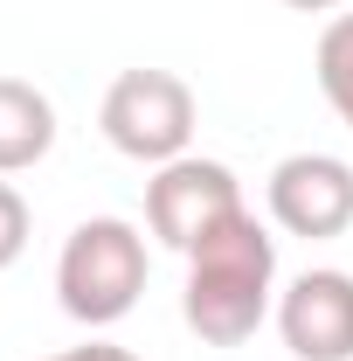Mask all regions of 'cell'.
I'll return each instance as SVG.
<instances>
[{
	"label": "cell",
	"mask_w": 353,
	"mask_h": 361,
	"mask_svg": "<svg viewBox=\"0 0 353 361\" xmlns=\"http://www.w3.org/2000/svg\"><path fill=\"white\" fill-rule=\"evenodd\" d=\"M236 209H250L243 202V180L229 174L222 160H201V153H180L167 167H153V180H146V229L167 250H180V257L215 223H229Z\"/></svg>",
	"instance_id": "cell-4"
},
{
	"label": "cell",
	"mask_w": 353,
	"mask_h": 361,
	"mask_svg": "<svg viewBox=\"0 0 353 361\" xmlns=\"http://www.w3.org/2000/svg\"><path fill=\"white\" fill-rule=\"evenodd\" d=\"M270 292H277V236L250 209H236L187 250L180 319L201 334V348H243L270 319Z\"/></svg>",
	"instance_id": "cell-1"
},
{
	"label": "cell",
	"mask_w": 353,
	"mask_h": 361,
	"mask_svg": "<svg viewBox=\"0 0 353 361\" xmlns=\"http://www.w3.org/2000/svg\"><path fill=\"white\" fill-rule=\"evenodd\" d=\"M312 77H319V90H326V104L340 111V126L353 133V14H333V21L319 28Z\"/></svg>",
	"instance_id": "cell-8"
},
{
	"label": "cell",
	"mask_w": 353,
	"mask_h": 361,
	"mask_svg": "<svg viewBox=\"0 0 353 361\" xmlns=\"http://www.w3.org/2000/svg\"><path fill=\"white\" fill-rule=\"evenodd\" d=\"M56 146V104L28 77H0V174L42 167Z\"/></svg>",
	"instance_id": "cell-7"
},
{
	"label": "cell",
	"mask_w": 353,
	"mask_h": 361,
	"mask_svg": "<svg viewBox=\"0 0 353 361\" xmlns=\"http://www.w3.org/2000/svg\"><path fill=\"white\" fill-rule=\"evenodd\" d=\"M28 229H35V216H28L21 188L0 174V271H7V264H21V250H28Z\"/></svg>",
	"instance_id": "cell-9"
},
{
	"label": "cell",
	"mask_w": 353,
	"mask_h": 361,
	"mask_svg": "<svg viewBox=\"0 0 353 361\" xmlns=\"http://www.w3.org/2000/svg\"><path fill=\"white\" fill-rule=\"evenodd\" d=\"M270 223L305 243H333L353 229V167L340 153H284L264 180Z\"/></svg>",
	"instance_id": "cell-5"
},
{
	"label": "cell",
	"mask_w": 353,
	"mask_h": 361,
	"mask_svg": "<svg viewBox=\"0 0 353 361\" xmlns=\"http://www.w3.org/2000/svg\"><path fill=\"white\" fill-rule=\"evenodd\" d=\"M97 126L111 139V153H125L139 167H167L194 139V90L174 70H125L118 84L104 90Z\"/></svg>",
	"instance_id": "cell-3"
},
{
	"label": "cell",
	"mask_w": 353,
	"mask_h": 361,
	"mask_svg": "<svg viewBox=\"0 0 353 361\" xmlns=\"http://www.w3.org/2000/svg\"><path fill=\"white\" fill-rule=\"evenodd\" d=\"M42 361H139V355L111 348V341H84V348H63V355H42Z\"/></svg>",
	"instance_id": "cell-10"
},
{
	"label": "cell",
	"mask_w": 353,
	"mask_h": 361,
	"mask_svg": "<svg viewBox=\"0 0 353 361\" xmlns=\"http://www.w3.org/2000/svg\"><path fill=\"white\" fill-rule=\"evenodd\" d=\"M284 7H298V14H333L340 0H284Z\"/></svg>",
	"instance_id": "cell-11"
},
{
	"label": "cell",
	"mask_w": 353,
	"mask_h": 361,
	"mask_svg": "<svg viewBox=\"0 0 353 361\" xmlns=\"http://www.w3.org/2000/svg\"><path fill=\"white\" fill-rule=\"evenodd\" d=\"M146 236H139L125 216H90V223L70 229L63 257H56V299L77 326H118V319L139 306L146 292Z\"/></svg>",
	"instance_id": "cell-2"
},
{
	"label": "cell",
	"mask_w": 353,
	"mask_h": 361,
	"mask_svg": "<svg viewBox=\"0 0 353 361\" xmlns=\"http://www.w3.org/2000/svg\"><path fill=\"white\" fill-rule=\"evenodd\" d=\"M277 334L298 361H353V271H298L277 292Z\"/></svg>",
	"instance_id": "cell-6"
}]
</instances>
